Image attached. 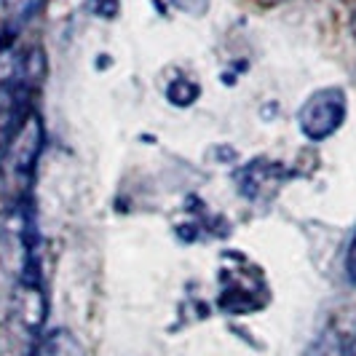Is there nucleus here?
<instances>
[{
  "instance_id": "f257e3e1",
  "label": "nucleus",
  "mask_w": 356,
  "mask_h": 356,
  "mask_svg": "<svg viewBox=\"0 0 356 356\" xmlns=\"http://www.w3.org/2000/svg\"><path fill=\"white\" fill-rule=\"evenodd\" d=\"M40 153H43V121L38 110H30L0 140V172L22 185L33 179Z\"/></svg>"
},
{
  "instance_id": "f03ea898",
  "label": "nucleus",
  "mask_w": 356,
  "mask_h": 356,
  "mask_svg": "<svg viewBox=\"0 0 356 356\" xmlns=\"http://www.w3.org/2000/svg\"><path fill=\"white\" fill-rule=\"evenodd\" d=\"M348 115V97L340 86L316 89L298 113V126L311 143H321L338 131Z\"/></svg>"
},
{
  "instance_id": "7ed1b4c3",
  "label": "nucleus",
  "mask_w": 356,
  "mask_h": 356,
  "mask_svg": "<svg viewBox=\"0 0 356 356\" xmlns=\"http://www.w3.org/2000/svg\"><path fill=\"white\" fill-rule=\"evenodd\" d=\"M40 6L43 0H3V46H11V40L40 11Z\"/></svg>"
},
{
  "instance_id": "20e7f679",
  "label": "nucleus",
  "mask_w": 356,
  "mask_h": 356,
  "mask_svg": "<svg viewBox=\"0 0 356 356\" xmlns=\"http://www.w3.org/2000/svg\"><path fill=\"white\" fill-rule=\"evenodd\" d=\"M27 356H83V348L67 330H54L51 335L35 340Z\"/></svg>"
},
{
  "instance_id": "39448f33",
  "label": "nucleus",
  "mask_w": 356,
  "mask_h": 356,
  "mask_svg": "<svg viewBox=\"0 0 356 356\" xmlns=\"http://www.w3.org/2000/svg\"><path fill=\"white\" fill-rule=\"evenodd\" d=\"M198 94H201L198 83L196 81H188V78H177V81H172V83L166 86V99L177 107L193 105L198 99Z\"/></svg>"
},
{
  "instance_id": "423d86ee",
  "label": "nucleus",
  "mask_w": 356,
  "mask_h": 356,
  "mask_svg": "<svg viewBox=\"0 0 356 356\" xmlns=\"http://www.w3.org/2000/svg\"><path fill=\"white\" fill-rule=\"evenodd\" d=\"M346 273L356 282V236L351 241V247H348V254H346Z\"/></svg>"
},
{
  "instance_id": "0eeeda50",
  "label": "nucleus",
  "mask_w": 356,
  "mask_h": 356,
  "mask_svg": "<svg viewBox=\"0 0 356 356\" xmlns=\"http://www.w3.org/2000/svg\"><path fill=\"white\" fill-rule=\"evenodd\" d=\"M348 356H356V338H354V343L348 346Z\"/></svg>"
},
{
  "instance_id": "6e6552de",
  "label": "nucleus",
  "mask_w": 356,
  "mask_h": 356,
  "mask_svg": "<svg viewBox=\"0 0 356 356\" xmlns=\"http://www.w3.org/2000/svg\"><path fill=\"white\" fill-rule=\"evenodd\" d=\"M257 3H263V6H273V3H282V0H257Z\"/></svg>"
},
{
  "instance_id": "1a4fd4ad",
  "label": "nucleus",
  "mask_w": 356,
  "mask_h": 356,
  "mask_svg": "<svg viewBox=\"0 0 356 356\" xmlns=\"http://www.w3.org/2000/svg\"><path fill=\"white\" fill-rule=\"evenodd\" d=\"M354 35H356V14H354Z\"/></svg>"
}]
</instances>
